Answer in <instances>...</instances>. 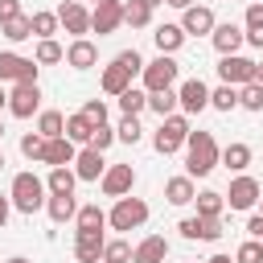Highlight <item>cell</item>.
Wrapping results in <instances>:
<instances>
[{
  "mask_svg": "<svg viewBox=\"0 0 263 263\" xmlns=\"http://www.w3.org/2000/svg\"><path fill=\"white\" fill-rule=\"evenodd\" d=\"M177 107H181V115H201L210 107V86L201 78H185L177 86Z\"/></svg>",
  "mask_w": 263,
  "mask_h": 263,
  "instance_id": "9c48e42d",
  "label": "cell"
},
{
  "mask_svg": "<svg viewBox=\"0 0 263 263\" xmlns=\"http://www.w3.org/2000/svg\"><path fill=\"white\" fill-rule=\"evenodd\" d=\"M214 25H218V21H214V8H205V4H189V8L181 12V33H185V37H189V33H193V37H210Z\"/></svg>",
  "mask_w": 263,
  "mask_h": 263,
  "instance_id": "9a60e30c",
  "label": "cell"
},
{
  "mask_svg": "<svg viewBox=\"0 0 263 263\" xmlns=\"http://www.w3.org/2000/svg\"><path fill=\"white\" fill-rule=\"evenodd\" d=\"M115 66H119V70H127L132 78H136V74H144V58H140L136 49H119V53H115Z\"/></svg>",
  "mask_w": 263,
  "mask_h": 263,
  "instance_id": "ee69618b",
  "label": "cell"
},
{
  "mask_svg": "<svg viewBox=\"0 0 263 263\" xmlns=\"http://www.w3.org/2000/svg\"><path fill=\"white\" fill-rule=\"evenodd\" d=\"M238 107H247V111H263V86H259V82L238 86Z\"/></svg>",
  "mask_w": 263,
  "mask_h": 263,
  "instance_id": "b9f144b4",
  "label": "cell"
},
{
  "mask_svg": "<svg viewBox=\"0 0 263 263\" xmlns=\"http://www.w3.org/2000/svg\"><path fill=\"white\" fill-rule=\"evenodd\" d=\"M259 242H263V238H259Z\"/></svg>",
  "mask_w": 263,
  "mask_h": 263,
  "instance_id": "6125c7cd",
  "label": "cell"
},
{
  "mask_svg": "<svg viewBox=\"0 0 263 263\" xmlns=\"http://www.w3.org/2000/svg\"><path fill=\"white\" fill-rule=\"evenodd\" d=\"M8 214H12V201H8V193H0V230L8 226Z\"/></svg>",
  "mask_w": 263,
  "mask_h": 263,
  "instance_id": "f907efd6",
  "label": "cell"
},
{
  "mask_svg": "<svg viewBox=\"0 0 263 263\" xmlns=\"http://www.w3.org/2000/svg\"><path fill=\"white\" fill-rule=\"evenodd\" d=\"M45 214H49L53 226H66V222L78 214V201H74V197H58V193H49V197H45Z\"/></svg>",
  "mask_w": 263,
  "mask_h": 263,
  "instance_id": "cb8c5ba5",
  "label": "cell"
},
{
  "mask_svg": "<svg viewBox=\"0 0 263 263\" xmlns=\"http://www.w3.org/2000/svg\"><path fill=\"white\" fill-rule=\"evenodd\" d=\"M123 25H132V29H148L152 25V8H144V4H123Z\"/></svg>",
  "mask_w": 263,
  "mask_h": 263,
  "instance_id": "60d3db41",
  "label": "cell"
},
{
  "mask_svg": "<svg viewBox=\"0 0 263 263\" xmlns=\"http://www.w3.org/2000/svg\"><path fill=\"white\" fill-rule=\"evenodd\" d=\"M193 201H197V218H222V210H226V197L218 189H201Z\"/></svg>",
  "mask_w": 263,
  "mask_h": 263,
  "instance_id": "f1b7e54d",
  "label": "cell"
},
{
  "mask_svg": "<svg viewBox=\"0 0 263 263\" xmlns=\"http://www.w3.org/2000/svg\"><path fill=\"white\" fill-rule=\"evenodd\" d=\"M136 4H144V8H156V4H164V0H136Z\"/></svg>",
  "mask_w": 263,
  "mask_h": 263,
  "instance_id": "11a10c76",
  "label": "cell"
},
{
  "mask_svg": "<svg viewBox=\"0 0 263 263\" xmlns=\"http://www.w3.org/2000/svg\"><path fill=\"white\" fill-rule=\"evenodd\" d=\"M111 144H115V127H107V123H99V127L90 132V144H86V148H95V152H107Z\"/></svg>",
  "mask_w": 263,
  "mask_h": 263,
  "instance_id": "bcb514c9",
  "label": "cell"
},
{
  "mask_svg": "<svg viewBox=\"0 0 263 263\" xmlns=\"http://www.w3.org/2000/svg\"><path fill=\"white\" fill-rule=\"evenodd\" d=\"M148 111H156L160 119L177 115V90H152L148 95Z\"/></svg>",
  "mask_w": 263,
  "mask_h": 263,
  "instance_id": "d6a6232c",
  "label": "cell"
},
{
  "mask_svg": "<svg viewBox=\"0 0 263 263\" xmlns=\"http://www.w3.org/2000/svg\"><path fill=\"white\" fill-rule=\"evenodd\" d=\"M255 82L263 86V62H255Z\"/></svg>",
  "mask_w": 263,
  "mask_h": 263,
  "instance_id": "db71d44e",
  "label": "cell"
},
{
  "mask_svg": "<svg viewBox=\"0 0 263 263\" xmlns=\"http://www.w3.org/2000/svg\"><path fill=\"white\" fill-rule=\"evenodd\" d=\"M189 115H168V119H160V127H156V136H152V148L160 152V156H173L177 148H185V140H189Z\"/></svg>",
  "mask_w": 263,
  "mask_h": 263,
  "instance_id": "3957f363",
  "label": "cell"
},
{
  "mask_svg": "<svg viewBox=\"0 0 263 263\" xmlns=\"http://www.w3.org/2000/svg\"><path fill=\"white\" fill-rule=\"evenodd\" d=\"M103 263H132V242H127V238H107Z\"/></svg>",
  "mask_w": 263,
  "mask_h": 263,
  "instance_id": "ab89813d",
  "label": "cell"
},
{
  "mask_svg": "<svg viewBox=\"0 0 263 263\" xmlns=\"http://www.w3.org/2000/svg\"><path fill=\"white\" fill-rule=\"evenodd\" d=\"M95 62H99V45H95L90 37H78V41L66 45V66H74V70H90Z\"/></svg>",
  "mask_w": 263,
  "mask_h": 263,
  "instance_id": "d6986e66",
  "label": "cell"
},
{
  "mask_svg": "<svg viewBox=\"0 0 263 263\" xmlns=\"http://www.w3.org/2000/svg\"><path fill=\"white\" fill-rule=\"evenodd\" d=\"M37 74H41V66L33 62V58H21V53H0V82H37Z\"/></svg>",
  "mask_w": 263,
  "mask_h": 263,
  "instance_id": "8992f818",
  "label": "cell"
},
{
  "mask_svg": "<svg viewBox=\"0 0 263 263\" xmlns=\"http://www.w3.org/2000/svg\"><path fill=\"white\" fill-rule=\"evenodd\" d=\"M95 4H99V0H95Z\"/></svg>",
  "mask_w": 263,
  "mask_h": 263,
  "instance_id": "be15d7a7",
  "label": "cell"
},
{
  "mask_svg": "<svg viewBox=\"0 0 263 263\" xmlns=\"http://www.w3.org/2000/svg\"><path fill=\"white\" fill-rule=\"evenodd\" d=\"M103 230H74V259L78 263H103Z\"/></svg>",
  "mask_w": 263,
  "mask_h": 263,
  "instance_id": "2e32d148",
  "label": "cell"
},
{
  "mask_svg": "<svg viewBox=\"0 0 263 263\" xmlns=\"http://www.w3.org/2000/svg\"><path fill=\"white\" fill-rule=\"evenodd\" d=\"M74 185H78V177H74L70 164L66 168H49V177H45V193H58V197H74Z\"/></svg>",
  "mask_w": 263,
  "mask_h": 263,
  "instance_id": "603a6c76",
  "label": "cell"
},
{
  "mask_svg": "<svg viewBox=\"0 0 263 263\" xmlns=\"http://www.w3.org/2000/svg\"><path fill=\"white\" fill-rule=\"evenodd\" d=\"M4 107H8V90L0 86V111H4Z\"/></svg>",
  "mask_w": 263,
  "mask_h": 263,
  "instance_id": "9f6ffc18",
  "label": "cell"
},
{
  "mask_svg": "<svg viewBox=\"0 0 263 263\" xmlns=\"http://www.w3.org/2000/svg\"><path fill=\"white\" fill-rule=\"evenodd\" d=\"M0 33H4L8 41H29V37H33V21H29L25 12H21V16L4 21V25H0Z\"/></svg>",
  "mask_w": 263,
  "mask_h": 263,
  "instance_id": "e575fe53",
  "label": "cell"
},
{
  "mask_svg": "<svg viewBox=\"0 0 263 263\" xmlns=\"http://www.w3.org/2000/svg\"><path fill=\"white\" fill-rule=\"evenodd\" d=\"M259 214H263V197H259Z\"/></svg>",
  "mask_w": 263,
  "mask_h": 263,
  "instance_id": "94428289",
  "label": "cell"
},
{
  "mask_svg": "<svg viewBox=\"0 0 263 263\" xmlns=\"http://www.w3.org/2000/svg\"><path fill=\"white\" fill-rule=\"evenodd\" d=\"M0 140H4V119H0Z\"/></svg>",
  "mask_w": 263,
  "mask_h": 263,
  "instance_id": "680465c9",
  "label": "cell"
},
{
  "mask_svg": "<svg viewBox=\"0 0 263 263\" xmlns=\"http://www.w3.org/2000/svg\"><path fill=\"white\" fill-rule=\"evenodd\" d=\"M218 164H226L230 173H247V164H251V144H226L222 156H218Z\"/></svg>",
  "mask_w": 263,
  "mask_h": 263,
  "instance_id": "83f0119b",
  "label": "cell"
},
{
  "mask_svg": "<svg viewBox=\"0 0 263 263\" xmlns=\"http://www.w3.org/2000/svg\"><path fill=\"white\" fill-rule=\"evenodd\" d=\"M53 12H58V25H62L66 33H74V41L90 33V8H86L82 0H66V4H58Z\"/></svg>",
  "mask_w": 263,
  "mask_h": 263,
  "instance_id": "52a82bcc",
  "label": "cell"
},
{
  "mask_svg": "<svg viewBox=\"0 0 263 263\" xmlns=\"http://www.w3.org/2000/svg\"><path fill=\"white\" fill-rule=\"evenodd\" d=\"M0 168H4V152H0Z\"/></svg>",
  "mask_w": 263,
  "mask_h": 263,
  "instance_id": "91938a15",
  "label": "cell"
},
{
  "mask_svg": "<svg viewBox=\"0 0 263 263\" xmlns=\"http://www.w3.org/2000/svg\"><path fill=\"white\" fill-rule=\"evenodd\" d=\"M90 132H95V127L86 123L82 111H78V115H66V140H70L74 148H78V144H90Z\"/></svg>",
  "mask_w": 263,
  "mask_h": 263,
  "instance_id": "1f68e13d",
  "label": "cell"
},
{
  "mask_svg": "<svg viewBox=\"0 0 263 263\" xmlns=\"http://www.w3.org/2000/svg\"><path fill=\"white\" fill-rule=\"evenodd\" d=\"M247 234L251 238H263V214H251L247 218Z\"/></svg>",
  "mask_w": 263,
  "mask_h": 263,
  "instance_id": "681fc988",
  "label": "cell"
},
{
  "mask_svg": "<svg viewBox=\"0 0 263 263\" xmlns=\"http://www.w3.org/2000/svg\"><path fill=\"white\" fill-rule=\"evenodd\" d=\"M242 33H247V45L263 49V4H247V16H242Z\"/></svg>",
  "mask_w": 263,
  "mask_h": 263,
  "instance_id": "4316f807",
  "label": "cell"
},
{
  "mask_svg": "<svg viewBox=\"0 0 263 263\" xmlns=\"http://www.w3.org/2000/svg\"><path fill=\"white\" fill-rule=\"evenodd\" d=\"M218 156H222V148L210 132H189V140H185V177H210L218 168Z\"/></svg>",
  "mask_w": 263,
  "mask_h": 263,
  "instance_id": "6da1fadb",
  "label": "cell"
},
{
  "mask_svg": "<svg viewBox=\"0 0 263 263\" xmlns=\"http://www.w3.org/2000/svg\"><path fill=\"white\" fill-rule=\"evenodd\" d=\"M181 238H189V242H218L226 230H222V218H181Z\"/></svg>",
  "mask_w": 263,
  "mask_h": 263,
  "instance_id": "7c38bea8",
  "label": "cell"
},
{
  "mask_svg": "<svg viewBox=\"0 0 263 263\" xmlns=\"http://www.w3.org/2000/svg\"><path fill=\"white\" fill-rule=\"evenodd\" d=\"M234 263H263V242H259V238H247V242L234 251Z\"/></svg>",
  "mask_w": 263,
  "mask_h": 263,
  "instance_id": "f6af8a7d",
  "label": "cell"
},
{
  "mask_svg": "<svg viewBox=\"0 0 263 263\" xmlns=\"http://www.w3.org/2000/svg\"><path fill=\"white\" fill-rule=\"evenodd\" d=\"M164 259H168V238L160 234H148L132 247V263H164Z\"/></svg>",
  "mask_w": 263,
  "mask_h": 263,
  "instance_id": "ac0fdd59",
  "label": "cell"
},
{
  "mask_svg": "<svg viewBox=\"0 0 263 263\" xmlns=\"http://www.w3.org/2000/svg\"><path fill=\"white\" fill-rule=\"evenodd\" d=\"M115 140H123V144H140V140H144L140 119H136V115H123V119L115 123Z\"/></svg>",
  "mask_w": 263,
  "mask_h": 263,
  "instance_id": "f35d334b",
  "label": "cell"
},
{
  "mask_svg": "<svg viewBox=\"0 0 263 263\" xmlns=\"http://www.w3.org/2000/svg\"><path fill=\"white\" fill-rule=\"evenodd\" d=\"M45 181L37 177V173H16L12 177V189H8V201H12V210H21V214H37V210H45Z\"/></svg>",
  "mask_w": 263,
  "mask_h": 263,
  "instance_id": "7a4b0ae2",
  "label": "cell"
},
{
  "mask_svg": "<svg viewBox=\"0 0 263 263\" xmlns=\"http://www.w3.org/2000/svg\"><path fill=\"white\" fill-rule=\"evenodd\" d=\"M119 25H123V4H119V0H99V4L90 8V33L107 37V33H115Z\"/></svg>",
  "mask_w": 263,
  "mask_h": 263,
  "instance_id": "4fadbf2b",
  "label": "cell"
},
{
  "mask_svg": "<svg viewBox=\"0 0 263 263\" xmlns=\"http://www.w3.org/2000/svg\"><path fill=\"white\" fill-rule=\"evenodd\" d=\"M99 185H103L107 197H127L132 185H136V168L132 164H107V173L99 177Z\"/></svg>",
  "mask_w": 263,
  "mask_h": 263,
  "instance_id": "5bb4252c",
  "label": "cell"
},
{
  "mask_svg": "<svg viewBox=\"0 0 263 263\" xmlns=\"http://www.w3.org/2000/svg\"><path fill=\"white\" fill-rule=\"evenodd\" d=\"M82 115H86V123H90V127H99V123H107V103H103V99H86Z\"/></svg>",
  "mask_w": 263,
  "mask_h": 263,
  "instance_id": "7dc6e473",
  "label": "cell"
},
{
  "mask_svg": "<svg viewBox=\"0 0 263 263\" xmlns=\"http://www.w3.org/2000/svg\"><path fill=\"white\" fill-rule=\"evenodd\" d=\"M210 41H214V49H218V53L226 58V53H238V49L247 45V33H242L238 25H230V21H226V25H214Z\"/></svg>",
  "mask_w": 263,
  "mask_h": 263,
  "instance_id": "e0dca14e",
  "label": "cell"
},
{
  "mask_svg": "<svg viewBox=\"0 0 263 263\" xmlns=\"http://www.w3.org/2000/svg\"><path fill=\"white\" fill-rule=\"evenodd\" d=\"M148 222V201H140V197H115V205L107 210V226L111 230H140Z\"/></svg>",
  "mask_w": 263,
  "mask_h": 263,
  "instance_id": "277c9868",
  "label": "cell"
},
{
  "mask_svg": "<svg viewBox=\"0 0 263 263\" xmlns=\"http://www.w3.org/2000/svg\"><path fill=\"white\" fill-rule=\"evenodd\" d=\"M152 41H156V49H160V53H168V58H173V53L185 45V33H181V25H156Z\"/></svg>",
  "mask_w": 263,
  "mask_h": 263,
  "instance_id": "d4e9b609",
  "label": "cell"
},
{
  "mask_svg": "<svg viewBox=\"0 0 263 263\" xmlns=\"http://www.w3.org/2000/svg\"><path fill=\"white\" fill-rule=\"evenodd\" d=\"M193 197H197L193 177H185V173H181V177H168V181H164V201H168V205H189Z\"/></svg>",
  "mask_w": 263,
  "mask_h": 263,
  "instance_id": "7402d4cb",
  "label": "cell"
},
{
  "mask_svg": "<svg viewBox=\"0 0 263 263\" xmlns=\"http://www.w3.org/2000/svg\"><path fill=\"white\" fill-rule=\"evenodd\" d=\"M12 16H21V0H0V25Z\"/></svg>",
  "mask_w": 263,
  "mask_h": 263,
  "instance_id": "c3c4849f",
  "label": "cell"
},
{
  "mask_svg": "<svg viewBox=\"0 0 263 263\" xmlns=\"http://www.w3.org/2000/svg\"><path fill=\"white\" fill-rule=\"evenodd\" d=\"M210 107H214V111H234V107H238V90L226 86V82L214 86V90H210Z\"/></svg>",
  "mask_w": 263,
  "mask_h": 263,
  "instance_id": "8d00e7d4",
  "label": "cell"
},
{
  "mask_svg": "<svg viewBox=\"0 0 263 263\" xmlns=\"http://www.w3.org/2000/svg\"><path fill=\"white\" fill-rule=\"evenodd\" d=\"M37 107H41V86L37 82H16L8 90V115L29 119V115H37Z\"/></svg>",
  "mask_w": 263,
  "mask_h": 263,
  "instance_id": "30bf717a",
  "label": "cell"
},
{
  "mask_svg": "<svg viewBox=\"0 0 263 263\" xmlns=\"http://www.w3.org/2000/svg\"><path fill=\"white\" fill-rule=\"evenodd\" d=\"M259 193H263V189H259V181H255V177H247V173H238L222 197H226V205H230V210H255V205H259Z\"/></svg>",
  "mask_w": 263,
  "mask_h": 263,
  "instance_id": "8fae6325",
  "label": "cell"
},
{
  "mask_svg": "<svg viewBox=\"0 0 263 263\" xmlns=\"http://www.w3.org/2000/svg\"><path fill=\"white\" fill-rule=\"evenodd\" d=\"M29 21H33V37H37V41H49V37L62 29V25H58V12H33Z\"/></svg>",
  "mask_w": 263,
  "mask_h": 263,
  "instance_id": "836d02e7",
  "label": "cell"
},
{
  "mask_svg": "<svg viewBox=\"0 0 263 263\" xmlns=\"http://www.w3.org/2000/svg\"><path fill=\"white\" fill-rule=\"evenodd\" d=\"M33 62L37 66H53V62H66V49L49 37V41H37V49H33Z\"/></svg>",
  "mask_w": 263,
  "mask_h": 263,
  "instance_id": "d590c367",
  "label": "cell"
},
{
  "mask_svg": "<svg viewBox=\"0 0 263 263\" xmlns=\"http://www.w3.org/2000/svg\"><path fill=\"white\" fill-rule=\"evenodd\" d=\"M148 107V90H136V86H127L123 95H119V111L123 115H140Z\"/></svg>",
  "mask_w": 263,
  "mask_h": 263,
  "instance_id": "74e56055",
  "label": "cell"
},
{
  "mask_svg": "<svg viewBox=\"0 0 263 263\" xmlns=\"http://www.w3.org/2000/svg\"><path fill=\"white\" fill-rule=\"evenodd\" d=\"M99 86H103L107 95H115V99H119V95L132 86V74H127V70H119V66L111 62V66H103V74H99Z\"/></svg>",
  "mask_w": 263,
  "mask_h": 263,
  "instance_id": "484cf974",
  "label": "cell"
},
{
  "mask_svg": "<svg viewBox=\"0 0 263 263\" xmlns=\"http://www.w3.org/2000/svg\"><path fill=\"white\" fill-rule=\"evenodd\" d=\"M74 222H78V230H103V226H107V210H103L99 201H90V205H78Z\"/></svg>",
  "mask_w": 263,
  "mask_h": 263,
  "instance_id": "f546056e",
  "label": "cell"
},
{
  "mask_svg": "<svg viewBox=\"0 0 263 263\" xmlns=\"http://www.w3.org/2000/svg\"><path fill=\"white\" fill-rule=\"evenodd\" d=\"M164 4H168V8H181V12H185V8L193 4V0H164Z\"/></svg>",
  "mask_w": 263,
  "mask_h": 263,
  "instance_id": "816d5d0a",
  "label": "cell"
},
{
  "mask_svg": "<svg viewBox=\"0 0 263 263\" xmlns=\"http://www.w3.org/2000/svg\"><path fill=\"white\" fill-rule=\"evenodd\" d=\"M218 78L226 82V86H247V82H255V62L251 58H242V53H226L222 62H218Z\"/></svg>",
  "mask_w": 263,
  "mask_h": 263,
  "instance_id": "ba28073f",
  "label": "cell"
},
{
  "mask_svg": "<svg viewBox=\"0 0 263 263\" xmlns=\"http://www.w3.org/2000/svg\"><path fill=\"white\" fill-rule=\"evenodd\" d=\"M8 263H29V259H21V255H12V259H8Z\"/></svg>",
  "mask_w": 263,
  "mask_h": 263,
  "instance_id": "6f0895ef",
  "label": "cell"
},
{
  "mask_svg": "<svg viewBox=\"0 0 263 263\" xmlns=\"http://www.w3.org/2000/svg\"><path fill=\"white\" fill-rule=\"evenodd\" d=\"M107 173V160H103V152H95V148H82L78 156H74V177L78 181H99Z\"/></svg>",
  "mask_w": 263,
  "mask_h": 263,
  "instance_id": "44dd1931",
  "label": "cell"
},
{
  "mask_svg": "<svg viewBox=\"0 0 263 263\" xmlns=\"http://www.w3.org/2000/svg\"><path fill=\"white\" fill-rule=\"evenodd\" d=\"M41 152H45V136H37V132L21 136V156H25V160H37V164H41Z\"/></svg>",
  "mask_w": 263,
  "mask_h": 263,
  "instance_id": "7bdbcfd3",
  "label": "cell"
},
{
  "mask_svg": "<svg viewBox=\"0 0 263 263\" xmlns=\"http://www.w3.org/2000/svg\"><path fill=\"white\" fill-rule=\"evenodd\" d=\"M177 74H181L177 58L160 53V58L144 62V90H148V95H152V90H173V86H177Z\"/></svg>",
  "mask_w": 263,
  "mask_h": 263,
  "instance_id": "5b68a950",
  "label": "cell"
},
{
  "mask_svg": "<svg viewBox=\"0 0 263 263\" xmlns=\"http://www.w3.org/2000/svg\"><path fill=\"white\" fill-rule=\"evenodd\" d=\"M74 156H78V148H74L66 136H58V140H45L41 164H49V168H66V164H74Z\"/></svg>",
  "mask_w": 263,
  "mask_h": 263,
  "instance_id": "ffe728a7",
  "label": "cell"
},
{
  "mask_svg": "<svg viewBox=\"0 0 263 263\" xmlns=\"http://www.w3.org/2000/svg\"><path fill=\"white\" fill-rule=\"evenodd\" d=\"M37 136H45V140L66 136V115H62V111H41V115H37Z\"/></svg>",
  "mask_w": 263,
  "mask_h": 263,
  "instance_id": "4dcf8cb0",
  "label": "cell"
},
{
  "mask_svg": "<svg viewBox=\"0 0 263 263\" xmlns=\"http://www.w3.org/2000/svg\"><path fill=\"white\" fill-rule=\"evenodd\" d=\"M205 263H234L230 255H214V259H205Z\"/></svg>",
  "mask_w": 263,
  "mask_h": 263,
  "instance_id": "f5cc1de1",
  "label": "cell"
}]
</instances>
